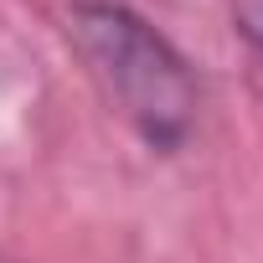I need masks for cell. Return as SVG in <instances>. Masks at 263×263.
Returning a JSON list of instances; mask_svg holds the SVG:
<instances>
[{
    "label": "cell",
    "instance_id": "1",
    "mask_svg": "<svg viewBox=\"0 0 263 263\" xmlns=\"http://www.w3.org/2000/svg\"><path fill=\"white\" fill-rule=\"evenodd\" d=\"M72 42L108 93V103L135 124V135L155 150L186 145L201 114V88L186 57L129 6L114 0H78L72 6Z\"/></svg>",
    "mask_w": 263,
    "mask_h": 263
},
{
    "label": "cell",
    "instance_id": "2",
    "mask_svg": "<svg viewBox=\"0 0 263 263\" xmlns=\"http://www.w3.org/2000/svg\"><path fill=\"white\" fill-rule=\"evenodd\" d=\"M232 26L263 62V0H232Z\"/></svg>",
    "mask_w": 263,
    "mask_h": 263
}]
</instances>
